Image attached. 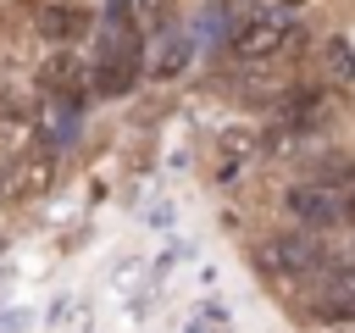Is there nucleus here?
Returning a JSON list of instances; mask_svg holds the SVG:
<instances>
[{"instance_id":"11","label":"nucleus","mask_w":355,"mask_h":333,"mask_svg":"<svg viewBox=\"0 0 355 333\" xmlns=\"http://www.w3.org/2000/svg\"><path fill=\"white\" fill-rule=\"evenodd\" d=\"M322 56H327V72H333L338 83H349V78H355V44H349V39H338V33H333V39L322 44Z\"/></svg>"},{"instance_id":"1","label":"nucleus","mask_w":355,"mask_h":333,"mask_svg":"<svg viewBox=\"0 0 355 333\" xmlns=\"http://www.w3.org/2000/svg\"><path fill=\"white\" fill-rule=\"evenodd\" d=\"M255 266L283 289H316L322 278L344 272V255L327 250V239L316 233H266L255 244Z\"/></svg>"},{"instance_id":"10","label":"nucleus","mask_w":355,"mask_h":333,"mask_svg":"<svg viewBox=\"0 0 355 333\" xmlns=\"http://www.w3.org/2000/svg\"><path fill=\"white\" fill-rule=\"evenodd\" d=\"M128 11H133V33H161L172 17V0H128Z\"/></svg>"},{"instance_id":"6","label":"nucleus","mask_w":355,"mask_h":333,"mask_svg":"<svg viewBox=\"0 0 355 333\" xmlns=\"http://www.w3.org/2000/svg\"><path fill=\"white\" fill-rule=\"evenodd\" d=\"M39 83H44L50 94H61V100H78V94L89 89V61L72 56V50H55V56L39 67Z\"/></svg>"},{"instance_id":"13","label":"nucleus","mask_w":355,"mask_h":333,"mask_svg":"<svg viewBox=\"0 0 355 333\" xmlns=\"http://www.w3.org/2000/svg\"><path fill=\"white\" fill-rule=\"evenodd\" d=\"M338 222H344V228H355V178L338 189Z\"/></svg>"},{"instance_id":"5","label":"nucleus","mask_w":355,"mask_h":333,"mask_svg":"<svg viewBox=\"0 0 355 333\" xmlns=\"http://www.w3.org/2000/svg\"><path fill=\"white\" fill-rule=\"evenodd\" d=\"M55 183V150H22L6 172V194L11 200H33Z\"/></svg>"},{"instance_id":"3","label":"nucleus","mask_w":355,"mask_h":333,"mask_svg":"<svg viewBox=\"0 0 355 333\" xmlns=\"http://www.w3.org/2000/svg\"><path fill=\"white\" fill-rule=\"evenodd\" d=\"M300 316L311 333H355V272L344 266V272L322 278L316 289H305Z\"/></svg>"},{"instance_id":"9","label":"nucleus","mask_w":355,"mask_h":333,"mask_svg":"<svg viewBox=\"0 0 355 333\" xmlns=\"http://www.w3.org/2000/svg\"><path fill=\"white\" fill-rule=\"evenodd\" d=\"M83 28H89V17H83L72 0H44V6H39V33H44V39H78Z\"/></svg>"},{"instance_id":"7","label":"nucleus","mask_w":355,"mask_h":333,"mask_svg":"<svg viewBox=\"0 0 355 333\" xmlns=\"http://www.w3.org/2000/svg\"><path fill=\"white\" fill-rule=\"evenodd\" d=\"M333 111H327V94L322 89H294V94H283V122L294 128V133H305V128H322Z\"/></svg>"},{"instance_id":"8","label":"nucleus","mask_w":355,"mask_h":333,"mask_svg":"<svg viewBox=\"0 0 355 333\" xmlns=\"http://www.w3.org/2000/svg\"><path fill=\"white\" fill-rule=\"evenodd\" d=\"M355 178V161L344 150H322V155H305V172L300 183H316V189H344Z\"/></svg>"},{"instance_id":"4","label":"nucleus","mask_w":355,"mask_h":333,"mask_svg":"<svg viewBox=\"0 0 355 333\" xmlns=\"http://www.w3.org/2000/svg\"><path fill=\"white\" fill-rule=\"evenodd\" d=\"M283 211L300 222V233H327V228H344V222H338V189L288 183V194H283Z\"/></svg>"},{"instance_id":"2","label":"nucleus","mask_w":355,"mask_h":333,"mask_svg":"<svg viewBox=\"0 0 355 333\" xmlns=\"http://www.w3.org/2000/svg\"><path fill=\"white\" fill-rule=\"evenodd\" d=\"M294 44H300V17L288 6H261V11L239 17L233 33H227V56L250 61V67H266V61L288 56Z\"/></svg>"},{"instance_id":"12","label":"nucleus","mask_w":355,"mask_h":333,"mask_svg":"<svg viewBox=\"0 0 355 333\" xmlns=\"http://www.w3.org/2000/svg\"><path fill=\"white\" fill-rule=\"evenodd\" d=\"M183 56H189V44H166V50H161V61H155V72H161V78H172V72L183 67Z\"/></svg>"},{"instance_id":"14","label":"nucleus","mask_w":355,"mask_h":333,"mask_svg":"<svg viewBox=\"0 0 355 333\" xmlns=\"http://www.w3.org/2000/svg\"><path fill=\"white\" fill-rule=\"evenodd\" d=\"M205 6H233V0H205Z\"/></svg>"}]
</instances>
